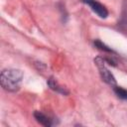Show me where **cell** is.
I'll return each instance as SVG.
<instances>
[{
  "instance_id": "cell-7",
  "label": "cell",
  "mask_w": 127,
  "mask_h": 127,
  "mask_svg": "<svg viewBox=\"0 0 127 127\" xmlns=\"http://www.w3.org/2000/svg\"><path fill=\"white\" fill-rule=\"evenodd\" d=\"M94 46H95L96 48H98L99 50H101V51L108 52V53H113V51H112L111 49H109L107 46H105L103 43H101V42H100V41H98V40L94 41Z\"/></svg>"
},
{
  "instance_id": "cell-1",
  "label": "cell",
  "mask_w": 127,
  "mask_h": 127,
  "mask_svg": "<svg viewBox=\"0 0 127 127\" xmlns=\"http://www.w3.org/2000/svg\"><path fill=\"white\" fill-rule=\"evenodd\" d=\"M23 78V72L20 69L9 68L4 69L1 72L0 80L2 87L7 91H17L20 88V84Z\"/></svg>"
},
{
  "instance_id": "cell-3",
  "label": "cell",
  "mask_w": 127,
  "mask_h": 127,
  "mask_svg": "<svg viewBox=\"0 0 127 127\" xmlns=\"http://www.w3.org/2000/svg\"><path fill=\"white\" fill-rule=\"evenodd\" d=\"M83 3H85L86 5H88L90 7V9L100 18H106L108 16V11L105 8V6H103L101 3H99L96 0H81Z\"/></svg>"
},
{
  "instance_id": "cell-6",
  "label": "cell",
  "mask_w": 127,
  "mask_h": 127,
  "mask_svg": "<svg viewBox=\"0 0 127 127\" xmlns=\"http://www.w3.org/2000/svg\"><path fill=\"white\" fill-rule=\"evenodd\" d=\"M114 91L116 93V95L122 99H127V90L122 88V87H118V86H115L114 87Z\"/></svg>"
},
{
  "instance_id": "cell-5",
  "label": "cell",
  "mask_w": 127,
  "mask_h": 127,
  "mask_svg": "<svg viewBox=\"0 0 127 127\" xmlns=\"http://www.w3.org/2000/svg\"><path fill=\"white\" fill-rule=\"evenodd\" d=\"M49 85H50V87H51L52 89H54V90H57V91L62 92V93H67L66 91H64V88L60 87V86L58 85L57 81H56L55 79H53V78H51V79L49 80Z\"/></svg>"
},
{
  "instance_id": "cell-4",
  "label": "cell",
  "mask_w": 127,
  "mask_h": 127,
  "mask_svg": "<svg viewBox=\"0 0 127 127\" xmlns=\"http://www.w3.org/2000/svg\"><path fill=\"white\" fill-rule=\"evenodd\" d=\"M34 116H35V119L42 125L44 126H52L53 125V122H52V119H50L47 115H45L44 113L40 112V111H36L34 113Z\"/></svg>"
},
{
  "instance_id": "cell-2",
  "label": "cell",
  "mask_w": 127,
  "mask_h": 127,
  "mask_svg": "<svg viewBox=\"0 0 127 127\" xmlns=\"http://www.w3.org/2000/svg\"><path fill=\"white\" fill-rule=\"evenodd\" d=\"M95 63H96V65L98 66V69H99V72H100V75H101V78L108 84L110 85H115L116 81H115V78L113 76V74L109 71V69L105 66V63H104V60L103 59H100V58H97L95 60Z\"/></svg>"
}]
</instances>
